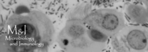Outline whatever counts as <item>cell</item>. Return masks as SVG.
I'll return each instance as SVG.
<instances>
[{"instance_id": "obj_1", "label": "cell", "mask_w": 148, "mask_h": 52, "mask_svg": "<svg viewBox=\"0 0 148 52\" xmlns=\"http://www.w3.org/2000/svg\"><path fill=\"white\" fill-rule=\"evenodd\" d=\"M111 38L112 45L116 51L142 52L148 49V29L143 26H125Z\"/></svg>"}, {"instance_id": "obj_3", "label": "cell", "mask_w": 148, "mask_h": 52, "mask_svg": "<svg viewBox=\"0 0 148 52\" xmlns=\"http://www.w3.org/2000/svg\"><path fill=\"white\" fill-rule=\"evenodd\" d=\"M125 15L132 23L144 24L148 22V1L129 3L124 8Z\"/></svg>"}, {"instance_id": "obj_2", "label": "cell", "mask_w": 148, "mask_h": 52, "mask_svg": "<svg viewBox=\"0 0 148 52\" xmlns=\"http://www.w3.org/2000/svg\"><path fill=\"white\" fill-rule=\"evenodd\" d=\"M92 22L96 29L112 37L125 27L124 16L122 12L116 9H102L92 16Z\"/></svg>"}, {"instance_id": "obj_4", "label": "cell", "mask_w": 148, "mask_h": 52, "mask_svg": "<svg viewBox=\"0 0 148 52\" xmlns=\"http://www.w3.org/2000/svg\"><path fill=\"white\" fill-rule=\"evenodd\" d=\"M64 43L65 45H67V43H68V41L67 40H64Z\"/></svg>"}]
</instances>
